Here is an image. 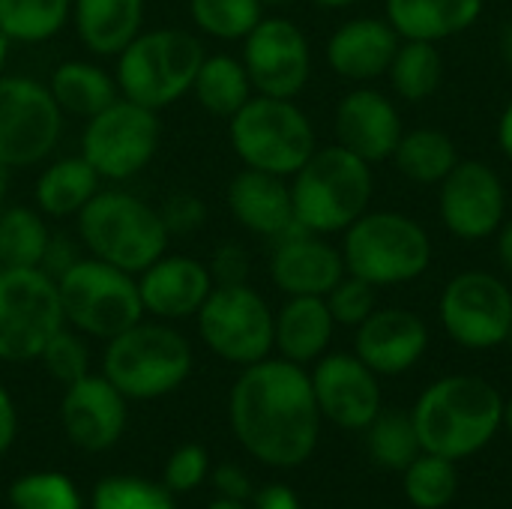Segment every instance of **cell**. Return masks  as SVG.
Instances as JSON below:
<instances>
[{
  "label": "cell",
  "instance_id": "6da1fadb",
  "mask_svg": "<svg viewBox=\"0 0 512 509\" xmlns=\"http://www.w3.org/2000/svg\"><path fill=\"white\" fill-rule=\"evenodd\" d=\"M228 420L249 456L273 468H297L315 453L324 417L309 372L267 357L243 366L228 396Z\"/></svg>",
  "mask_w": 512,
  "mask_h": 509
},
{
  "label": "cell",
  "instance_id": "7a4b0ae2",
  "mask_svg": "<svg viewBox=\"0 0 512 509\" xmlns=\"http://www.w3.org/2000/svg\"><path fill=\"white\" fill-rule=\"evenodd\" d=\"M411 417L423 453L456 462L480 453L498 435L504 426V396L477 375H450L426 387Z\"/></svg>",
  "mask_w": 512,
  "mask_h": 509
},
{
  "label": "cell",
  "instance_id": "3957f363",
  "mask_svg": "<svg viewBox=\"0 0 512 509\" xmlns=\"http://www.w3.org/2000/svg\"><path fill=\"white\" fill-rule=\"evenodd\" d=\"M288 183L297 225L324 237L354 225L375 195L372 165L342 144L318 147Z\"/></svg>",
  "mask_w": 512,
  "mask_h": 509
},
{
  "label": "cell",
  "instance_id": "277c9868",
  "mask_svg": "<svg viewBox=\"0 0 512 509\" xmlns=\"http://www.w3.org/2000/svg\"><path fill=\"white\" fill-rule=\"evenodd\" d=\"M75 234L84 255L132 276L165 255L171 240L159 207L123 189H99L75 216Z\"/></svg>",
  "mask_w": 512,
  "mask_h": 509
},
{
  "label": "cell",
  "instance_id": "5b68a950",
  "mask_svg": "<svg viewBox=\"0 0 512 509\" xmlns=\"http://www.w3.org/2000/svg\"><path fill=\"white\" fill-rule=\"evenodd\" d=\"M204 42L186 27L141 30L120 54L114 78L120 96L162 111L192 93L198 66L204 60Z\"/></svg>",
  "mask_w": 512,
  "mask_h": 509
},
{
  "label": "cell",
  "instance_id": "8992f818",
  "mask_svg": "<svg viewBox=\"0 0 512 509\" xmlns=\"http://www.w3.org/2000/svg\"><path fill=\"white\" fill-rule=\"evenodd\" d=\"M192 345L168 321H138L105 342L102 375L135 402L174 393L192 375Z\"/></svg>",
  "mask_w": 512,
  "mask_h": 509
},
{
  "label": "cell",
  "instance_id": "52a82bcc",
  "mask_svg": "<svg viewBox=\"0 0 512 509\" xmlns=\"http://www.w3.org/2000/svg\"><path fill=\"white\" fill-rule=\"evenodd\" d=\"M339 249L345 273L360 276L375 288L414 282L432 264L429 231L396 210H366L342 231Z\"/></svg>",
  "mask_w": 512,
  "mask_h": 509
},
{
  "label": "cell",
  "instance_id": "ba28073f",
  "mask_svg": "<svg viewBox=\"0 0 512 509\" xmlns=\"http://www.w3.org/2000/svg\"><path fill=\"white\" fill-rule=\"evenodd\" d=\"M228 144L243 168L291 180L318 150V135L309 114L294 99L255 93L228 120Z\"/></svg>",
  "mask_w": 512,
  "mask_h": 509
},
{
  "label": "cell",
  "instance_id": "9c48e42d",
  "mask_svg": "<svg viewBox=\"0 0 512 509\" xmlns=\"http://www.w3.org/2000/svg\"><path fill=\"white\" fill-rule=\"evenodd\" d=\"M66 327L87 339H114L144 318L138 276L81 255L54 276Z\"/></svg>",
  "mask_w": 512,
  "mask_h": 509
},
{
  "label": "cell",
  "instance_id": "30bf717a",
  "mask_svg": "<svg viewBox=\"0 0 512 509\" xmlns=\"http://www.w3.org/2000/svg\"><path fill=\"white\" fill-rule=\"evenodd\" d=\"M63 324L51 273L42 267H0V363L39 360Z\"/></svg>",
  "mask_w": 512,
  "mask_h": 509
},
{
  "label": "cell",
  "instance_id": "8fae6325",
  "mask_svg": "<svg viewBox=\"0 0 512 509\" xmlns=\"http://www.w3.org/2000/svg\"><path fill=\"white\" fill-rule=\"evenodd\" d=\"M162 123L159 111L144 108L126 96L84 120L81 156L102 180L120 183L141 174L159 153Z\"/></svg>",
  "mask_w": 512,
  "mask_h": 509
},
{
  "label": "cell",
  "instance_id": "7c38bea8",
  "mask_svg": "<svg viewBox=\"0 0 512 509\" xmlns=\"http://www.w3.org/2000/svg\"><path fill=\"white\" fill-rule=\"evenodd\" d=\"M270 303L249 285H216L195 315L198 336L219 360L234 366H252L273 351Z\"/></svg>",
  "mask_w": 512,
  "mask_h": 509
},
{
  "label": "cell",
  "instance_id": "4fadbf2b",
  "mask_svg": "<svg viewBox=\"0 0 512 509\" xmlns=\"http://www.w3.org/2000/svg\"><path fill=\"white\" fill-rule=\"evenodd\" d=\"M63 111L45 81L0 75V162L12 171L42 165L63 135Z\"/></svg>",
  "mask_w": 512,
  "mask_h": 509
},
{
  "label": "cell",
  "instance_id": "5bb4252c",
  "mask_svg": "<svg viewBox=\"0 0 512 509\" xmlns=\"http://www.w3.org/2000/svg\"><path fill=\"white\" fill-rule=\"evenodd\" d=\"M447 336L471 351L507 345L512 336L510 285L489 270L456 273L438 303Z\"/></svg>",
  "mask_w": 512,
  "mask_h": 509
},
{
  "label": "cell",
  "instance_id": "9a60e30c",
  "mask_svg": "<svg viewBox=\"0 0 512 509\" xmlns=\"http://www.w3.org/2000/svg\"><path fill=\"white\" fill-rule=\"evenodd\" d=\"M240 60L261 96L297 99L312 78L309 36L285 15H264L243 39Z\"/></svg>",
  "mask_w": 512,
  "mask_h": 509
},
{
  "label": "cell",
  "instance_id": "2e32d148",
  "mask_svg": "<svg viewBox=\"0 0 512 509\" xmlns=\"http://www.w3.org/2000/svg\"><path fill=\"white\" fill-rule=\"evenodd\" d=\"M438 213L456 240H489L507 219V186L483 159H459L438 183Z\"/></svg>",
  "mask_w": 512,
  "mask_h": 509
},
{
  "label": "cell",
  "instance_id": "e0dca14e",
  "mask_svg": "<svg viewBox=\"0 0 512 509\" xmlns=\"http://www.w3.org/2000/svg\"><path fill=\"white\" fill-rule=\"evenodd\" d=\"M309 378L321 417L339 429H369L381 414L378 375L357 354H324L315 360V372Z\"/></svg>",
  "mask_w": 512,
  "mask_h": 509
},
{
  "label": "cell",
  "instance_id": "ac0fdd59",
  "mask_svg": "<svg viewBox=\"0 0 512 509\" xmlns=\"http://www.w3.org/2000/svg\"><path fill=\"white\" fill-rule=\"evenodd\" d=\"M126 396L105 375H84L66 384L60 423L66 438L84 453L111 450L126 429Z\"/></svg>",
  "mask_w": 512,
  "mask_h": 509
},
{
  "label": "cell",
  "instance_id": "d6986e66",
  "mask_svg": "<svg viewBox=\"0 0 512 509\" xmlns=\"http://www.w3.org/2000/svg\"><path fill=\"white\" fill-rule=\"evenodd\" d=\"M342 276V249L333 246L324 234L294 228L291 234L273 240L270 282L285 297H327Z\"/></svg>",
  "mask_w": 512,
  "mask_h": 509
},
{
  "label": "cell",
  "instance_id": "ffe728a7",
  "mask_svg": "<svg viewBox=\"0 0 512 509\" xmlns=\"http://www.w3.org/2000/svg\"><path fill=\"white\" fill-rule=\"evenodd\" d=\"M213 288L216 285L207 261L180 252H165L147 270L138 273L144 315L168 324L195 318Z\"/></svg>",
  "mask_w": 512,
  "mask_h": 509
},
{
  "label": "cell",
  "instance_id": "44dd1931",
  "mask_svg": "<svg viewBox=\"0 0 512 509\" xmlns=\"http://www.w3.org/2000/svg\"><path fill=\"white\" fill-rule=\"evenodd\" d=\"M333 129H336V144L366 159L369 165L390 159L405 132L396 102L387 93L366 84L354 87L339 99L333 114Z\"/></svg>",
  "mask_w": 512,
  "mask_h": 509
},
{
  "label": "cell",
  "instance_id": "7402d4cb",
  "mask_svg": "<svg viewBox=\"0 0 512 509\" xmlns=\"http://www.w3.org/2000/svg\"><path fill=\"white\" fill-rule=\"evenodd\" d=\"M354 330V354L375 375H402L414 369L429 348V327L411 309H375Z\"/></svg>",
  "mask_w": 512,
  "mask_h": 509
},
{
  "label": "cell",
  "instance_id": "603a6c76",
  "mask_svg": "<svg viewBox=\"0 0 512 509\" xmlns=\"http://www.w3.org/2000/svg\"><path fill=\"white\" fill-rule=\"evenodd\" d=\"M225 204L231 219L249 231L252 237L279 240L291 234L297 225L294 219V201H291V183L288 177L243 168L228 180Z\"/></svg>",
  "mask_w": 512,
  "mask_h": 509
},
{
  "label": "cell",
  "instance_id": "cb8c5ba5",
  "mask_svg": "<svg viewBox=\"0 0 512 509\" xmlns=\"http://www.w3.org/2000/svg\"><path fill=\"white\" fill-rule=\"evenodd\" d=\"M399 42L402 36L393 30L387 18L360 15V18H348L330 33L324 57L339 78L354 84H369L387 75Z\"/></svg>",
  "mask_w": 512,
  "mask_h": 509
},
{
  "label": "cell",
  "instance_id": "d4e9b609",
  "mask_svg": "<svg viewBox=\"0 0 512 509\" xmlns=\"http://www.w3.org/2000/svg\"><path fill=\"white\" fill-rule=\"evenodd\" d=\"M147 0H72V27L78 42L96 57H117L141 30Z\"/></svg>",
  "mask_w": 512,
  "mask_h": 509
},
{
  "label": "cell",
  "instance_id": "484cf974",
  "mask_svg": "<svg viewBox=\"0 0 512 509\" xmlns=\"http://www.w3.org/2000/svg\"><path fill=\"white\" fill-rule=\"evenodd\" d=\"M333 333L336 321L324 297H288L273 321V348L282 360L306 366L327 354Z\"/></svg>",
  "mask_w": 512,
  "mask_h": 509
},
{
  "label": "cell",
  "instance_id": "4316f807",
  "mask_svg": "<svg viewBox=\"0 0 512 509\" xmlns=\"http://www.w3.org/2000/svg\"><path fill=\"white\" fill-rule=\"evenodd\" d=\"M486 0H384V18L402 39L447 42L471 30Z\"/></svg>",
  "mask_w": 512,
  "mask_h": 509
},
{
  "label": "cell",
  "instance_id": "83f0119b",
  "mask_svg": "<svg viewBox=\"0 0 512 509\" xmlns=\"http://www.w3.org/2000/svg\"><path fill=\"white\" fill-rule=\"evenodd\" d=\"M99 189L102 177L81 153L60 156L39 171L33 183V207L48 219H75Z\"/></svg>",
  "mask_w": 512,
  "mask_h": 509
},
{
  "label": "cell",
  "instance_id": "f1b7e54d",
  "mask_svg": "<svg viewBox=\"0 0 512 509\" xmlns=\"http://www.w3.org/2000/svg\"><path fill=\"white\" fill-rule=\"evenodd\" d=\"M45 84L63 117L90 120L114 99H120L117 78L93 60H63L54 66Z\"/></svg>",
  "mask_w": 512,
  "mask_h": 509
},
{
  "label": "cell",
  "instance_id": "f546056e",
  "mask_svg": "<svg viewBox=\"0 0 512 509\" xmlns=\"http://www.w3.org/2000/svg\"><path fill=\"white\" fill-rule=\"evenodd\" d=\"M192 96L210 117L231 120L255 96V87L240 57L204 54L192 84Z\"/></svg>",
  "mask_w": 512,
  "mask_h": 509
},
{
  "label": "cell",
  "instance_id": "4dcf8cb0",
  "mask_svg": "<svg viewBox=\"0 0 512 509\" xmlns=\"http://www.w3.org/2000/svg\"><path fill=\"white\" fill-rule=\"evenodd\" d=\"M399 174L417 186H438L459 162L456 141L444 129L420 126L411 132H402L393 156Z\"/></svg>",
  "mask_w": 512,
  "mask_h": 509
},
{
  "label": "cell",
  "instance_id": "1f68e13d",
  "mask_svg": "<svg viewBox=\"0 0 512 509\" xmlns=\"http://www.w3.org/2000/svg\"><path fill=\"white\" fill-rule=\"evenodd\" d=\"M390 87L405 102H426L444 84V54L438 42L402 39L387 69Z\"/></svg>",
  "mask_w": 512,
  "mask_h": 509
},
{
  "label": "cell",
  "instance_id": "d6a6232c",
  "mask_svg": "<svg viewBox=\"0 0 512 509\" xmlns=\"http://www.w3.org/2000/svg\"><path fill=\"white\" fill-rule=\"evenodd\" d=\"M51 237L48 216L36 207H6L0 213V267H42Z\"/></svg>",
  "mask_w": 512,
  "mask_h": 509
},
{
  "label": "cell",
  "instance_id": "836d02e7",
  "mask_svg": "<svg viewBox=\"0 0 512 509\" xmlns=\"http://www.w3.org/2000/svg\"><path fill=\"white\" fill-rule=\"evenodd\" d=\"M72 0H0V30L12 45H42L69 27Z\"/></svg>",
  "mask_w": 512,
  "mask_h": 509
},
{
  "label": "cell",
  "instance_id": "e575fe53",
  "mask_svg": "<svg viewBox=\"0 0 512 509\" xmlns=\"http://www.w3.org/2000/svg\"><path fill=\"white\" fill-rule=\"evenodd\" d=\"M264 15L258 0H189L195 30L219 42H243Z\"/></svg>",
  "mask_w": 512,
  "mask_h": 509
},
{
  "label": "cell",
  "instance_id": "d590c367",
  "mask_svg": "<svg viewBox=\"0 0 512 509\" xmlns=\"http://www.w3.org/2000/svg\"><path fill=\"white\" fill-rule=\"evenodd\" d=\"M366 432H369V453L381 468L405 471L423 453L414 417L405 411H381Z\"/></svg>",
  "mask_w": 512,
  "mask_h": 509
},
{
  "label": "cell",
  "instance_id": "8d00e7d4",
  "mask_svg": "<svg viewBox=\"0 0 512 509\" xmlns=\"http://www.w3.org/2000/svg\"><path fill=\"white\" fill-rule=\"evenodd\" d=\"M459 492L456 465L435 453H420L405 468V495L417 509H444Z\"/></svg>",
  "mask_w": 512,
  "mask_h": 509
},
{
  "label": "cell",
  "instance_id": "74e56055",
  "mask_svg": "<svg viewBox=\"0 0 512 509\" xmlns=\"http://www.w3.org/2000/svg\"><path fill=\"white\" fill-rule=\"evenodd\" d=\"M9 504L12 509H81V495L66 474L36 471L12 483Z\"/></svg>",
  "mask_w": 512,
  "mask_h": 509
},
{
  "label": "cell",
  "instance_id": "f35d334b",
  "mask_svg": "<svg viewBox=\"0 0 512 509\" xmlns=\"http://www.w3.org/2000/svg\"><path fill=\"white\" fill-rule=\"evenodd\" d=\"M93 509H177L165 483L141 477H108L93 489Z\"/></svg>",
  "mask_w": 512,
  "mask_h": 509
},
{
  "label": "cell",
  "instance_id": "ab89813d",
  "mask_svg": "<svg viewBox=\"0 0 512 509\" xmlns=\"http://www.w3.org/2000/svg\"><path fill=\"white\" fill-rule=\"evenodd\" d=\"M84 339L87 336H81L78 330H72V327L63 324L48 339V345L39 354V363L45 366V372L54 381H60L63 387L72 384V381H78V378H84V375H90V348H87Z\"/></svg>",
  "mask_w": 512,
  "mask_h": 509
},
{
  "label": "cell",
  "instance_id": "60d3db41",
  "mask_svg": "<svg viewBox=\"0 0 512 509\" xmlns=\"http://www.w3.org/2000/svg\"><path fill=\"white\" fill-rule=\"evenodd\" d=\"M375 291H378V288L369 285L366 279L345 273V276L336 282V288L324 297L327 306H330V315H333L336 327H339V324H342V327H360V324L378 309V294H375Z\"/></svg>",
  "mask_w": 512,
  "mask_h": 509
},
{
  "label": "cell",
  "instance_id": "b9f144b4",
  "mask_svg": "<svg viewBox=\"0 0 512 509\" xmlns=\"http://www.w3.org/2000/svg\"><path fill=\"white\" fill-rule=\"evenodd\" d=\"M210 474V456L201 444H183L171 453L162 471V483L168 492H192Z\"/></svg>",
  "mask_w": 512,
  "mask_h": 509
},
{
  "label": "cell",
  "instance_id": "7bdbcfd3",
  "mask_svg": "<svg viewBox=\"0 0 512 509\" xmlns=\"http://www.w3.org/2000/svg\"><path fill=\"white\" fill-rule=\"evenodd\" d=\"M159 216L168 237H189L207 225V204L192 192H174L159 204Z\"/></svg>",
  "mask_w": 512,
  "mask_h": 509
},
{
  "label": "cell",
  "instance_id": "ee69618b",
  "mask_svg": "<svg viewBox=\"0 0 512 509\" xmlns=\"http://www.w3.org/2000/svg\"><path fill=\"white\" fill-rule=\"evenodd\" d=\"M207 267H210L213 285H240V282H249L252 261H249L246 246H240L234 240H225L222 246L213 249Z\"/></svg>",
  "mask_w": 512,
  "mask_h": 509
},
{
  "label": "cell",
  "instance_id": "f6af8a7d",
  "mask_svg": "<svg viewBox=\"0 0 512 509\" xmlns=\"http://www.w3.org/2000/svg\"><path fill=\"white\" fill-rule=\"evenodd\" d=\"M213 486H216L219 498H228V501H243L246 504L249 498H255L249 477L237 465H219L213 471Z\"/></svg>",
  "mask_w": 512,
  "mask_h": 509
},
{
  "label": "cell",
  "instance_id": "bcb514c9",
  "mask_svg": "<svg viewBox=\"0 0 512 509\" xmlns=\"http://www.w3.org/2000/svg\"><path fill=\"white\" fill-rule=\"evenodd\" d=\"M15 435H18V411L9 390L0 384V456L15 444Z\"/></svg>",
  "mask_w": 512,
  "mask_h": 509
},
{
  "label": "cell",
  "instance_id": "7dc6e473",
  "mask_svg": "<svg viewBox=\"0 0 512 509\" xmlns=\"http://www.w3.org/2000/svg\"><path fill=\"white\" fill-rule=\"evenodd\" d=\"M255 509H303V507H300L297 495H294L288 486L273 483V486H267V489L255 492Z\"/></svg>",
  "mask_w": 512,
  "mask_h": 509
},
{
  "label": "cell",
  "instance_id": "c3c4849f",
  "mask_svg": "<svg viewBox=\"0 0 512 509\" xmlns=\"http://www.w3.org/2000/svg\"><path fill=\"white\" fill-rule=\"evenodd\" d=\"M498 237V261L504 267V273L512 276V219H504V225L495 231Z\"/></svg>",
  "mask_w": 512,
  "mask_h": 509
},
{
  "label": "cell",
  "instance_id": "681fc988",
  "mask_svg": "<svg viewBox=\"0 0 512 509\" xmlns=\"http://www.w3.org/2000/svg\"><path fill=\"white\" fill-rule=\"evenodd\" d=\"M498 147L512 162V99L507 102V108L501 111V120H498Z\"/></svg>",
  "mask_w": 512,
  "mask_h": 509
},
{
  "label": "cell",
  "instance_id": "f907efd6",
  "mask_svg": "<svg viewBox=\"0 0 512 509\" xmlns=\"http://www.w3.org/2000/svg\"><path fill=\"white\" fill-rule=\"evenodd\" d=\"M501 54H504V63L510 66L512 72V21L504 27V33H501Z\"/></svg>",
  "mask_w": 512,
  "mask_h": 509
},
{
  "label": "cell",
  "instance_id": "816d5d0a",
  "mask_svg": "<svg viewBox=\"0 0 512 509\" xmlns=\"http://www.w3.org/2000/svg\"><path fill=\"white\" fill-rule=\"evenodd\" d=\"M9 54H12V39L0 30V75L6 72V63H9Z\"/></svg>",
  "mask_w": 512,
  "mask_h": 509
},
{
  "label": "cell",
  "instance_id": "f5cc1de1",
  "mask_svg": "<svg viewBox=\"0 0 512 509\" xmlns=\"http://www.w3.org/2000/svg\"><path fill=\"white\" fill-rule=\"evenodd\" d=\"M318 9H348V6H354V3H360V0H312Z\"/></svg>",
  "mask_w": 512,
  "mask_h": 509
},
{
  "label": "cell",
  "instance_id": "db71d44e",
  "mask_svg": "<svg viewBox=\"0 0 512 509\" xmlns=\"http://www.w3.org/2000/svg\"><path fill=\"white\" fill-rule=\"evenodd\" d=\"M9 183H12V168L0 162V201H3L6 192H9Z\"/></svg>",
  "mask_w": 512,
  "mask_h": 509
},
{
  "label": "cell",
  "instance_id": "11a10c76",
  "mask_svg": "<svg viewBox=\"0 0 512 509\" xmlns=\"http://www.w3.org/2000/svg\"><path fill=\"white\" fill-rule=\"evenodd\" d=\"M207 509H249L243 501H228V498H216Z\"/></svg>",
  "mask_w": 512,
  "mask_h": 509
},
{
  "label": "cell",
  "instance_id": "9f6ffc18",
  "mask_svg": "<svg viewBox=\"0 0 512 509\" xmlns=\"http://www.w3.org/2000/svg\"><path fill=\"white\" fill-rule=\"evenodd\" d=\"M261 6H264V12L267 9H288V6H294L297 0H258Z\"/></svg>",
  "mask_w": 512,
  "mask_h": 509
},
{
  "label": "cell",
  "instance_id": "6f0895ef",
  "mask_svg": "<svg viewBox=\"0 0 512 509\" xmlns=\"http://www.w3.org/2000/svg\"><path fill=\"white\" fill-rule=\"evenodd\" d=\"M504 426L512 432V396L504 402Z\"/></svg>",
  "mask_w": 512,
  "mask_h": 509
}]
</instances>
